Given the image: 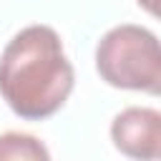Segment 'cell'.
Wrapping results in <instances>:
<instances>
[{
  "label": "cell",
  "instance_id": "5",
  "mask_svg": "<svg viewBox=\"0 0 161 161\" xmlns=\"http://www.w3.org/2000/svg\"><path fill=\"white\" fill-rule=\"evenodd\" d=\"M148 15H153V18H158L161 20V0H136Z\"/></svg>",
  "mask_w": 161,
  "mask_h": 161
},
{
  "label": "cell",
  "instance_id": "2",
  "mask_svg": "<svg viewBox=\"0 0 161 161\" xmlns=\"http://www.w3.org/2000/svg\"><path fill=\"white\" fill-rule=\"evenodd\" d=\"M96 70L113 88L161 96V40L141 25L111 28L96 45Z\"/></svg>",
  "mask_w": 161,
  "mask_h": 161
},
{
  "label": "cell",
  "instance_id": "1",
  "mask_svg": "<svg viewBox=\"0 0 161 161\" xmlns=\"http://www.w3.org/2000/svg\"><path fill=\"white\" fill-rule=\"evenodd\" d=\"M73 91V65L48 25L23 28L0 55V96L25 121L53 116Z\"/></svg>",
  "mask_w": 161,
  "mask_h": 161
},
{
  "label": "cell",
  "instance_id": "3",
  "mask_svg": "<svg viewBox=\"0 0 161 161\" xmlns=\"http://www.w3.org/2000/svg\"><path fill=\"white\" fill-rule=\"evenodd\" d=\"M113 146L131 158H161V111L126 108L111 123Z\"/></svg>",
  "mask_w": 161,
  "mask_h": 161
},
{
  "label": "cell",
  "instance_id": "4",
  "mask_svg": "<svg viewBox=\"0 0 161 161\" xmlns=\"http://www.w3.org/2000/svg\"><path fill=\"white\" fill-rule=\"evenodd\" d=\"M50 158L48 148L28 133H3L0 136V161H40Z\"/></svg>",
  "mask_w": 161,
  "mask_h": 161
}]
</instances>
